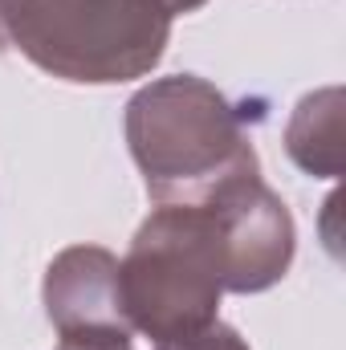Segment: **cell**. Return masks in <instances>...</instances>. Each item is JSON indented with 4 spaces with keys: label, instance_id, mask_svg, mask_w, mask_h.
<instances>
[{
    "label": "cell",
    "instance_id": "cell-7",
    "mask_svg": "<svg viewBox=\"0 0 346 350\" xmlns=\"http://www.w3.org/2000/svg\"><path fill=\"white\" fill-rule=\"evenodd\" d=\"M155 350H249V347H245V338H241L232 326L208 322V326H200V330H191V334L155 342Z\"/></svg>",
    "mask_w": 346,
    "mask_h": 350
},
{
    "label": "cell",
    "instance_id": "cell-3",
    "mask_svg": "<svg viewBox=\"0 0 346 350\" xmlns=\"http://www.w3.org/2000/svg\"><path fill=\"white\" fill-rule=\"evenodd\" d=\"M228 293V265L212 208L163 204L118 265V301L131 330L163 342L216 322Z\"/></svg>",
    "mask_w": 346,
    "mask_h": 350
},
{
    "label": "cell",
    "instance_id": "cell-4",
    "mask_svg": "<svg viewBox=\"0 0 346 350\" xmlns=\"http://www.w3.org/2000/svg\"><path fill=\"white\" fill-rule=\"evenodd\" d=\"M204 204L212 208L220 228L232 293H261L285 277L293 257V220L257 172L220 183L204 196Z\"/></svg>",
    "mask_w": 346,
    "mask_h": 350
},
{
    "label": "cell",
    "instance_id": "cell-1",
    "mask_svg": "<svg viewBox=\"0 0 346 350\" xmlns=\"http://www.w3.org/2000/svg\"><path fill=\"white\" fill-rule=\"evenodd\" d=\"M127 143L159 204H200L220 183L257 172L232 102L191 74L151 82L131 98Z\"/></svg>",
    "mask_w": 346,
    "mask_h": 350
},
{
    "label": "cell",
    "instance_id": "cell-8",
    "mask_svg": "<svg viewBox=\"0 0 346 350\" xmlns=\"http://www.w3.org/2000/svg\"><path fill=\"white\" fill-rule=\"evenodd\" d=\"M57 350H131L127 330H78V334H62Z\"/></svg>",
    "mask_w": 346,
    "mask_h": 350
},
{
    "label": "cell",
    "instance_id": "cell-2",
    "mask_svg": "<svg viewBox=\"0 0 346 350\" xmlns=\"http://www.w3.org/2000/svg\"><path fill=\"white\" fill-rule=\"evenodd\" d=\"M4 41L66 82H131L168 49L163 0H0Z\"/></svg>",
    "mask_w": 346,
    "mask_h": 350
},
{
    "label": "cell",
    "instance_id": "cell-6",
    "mask_svg": "<svg viewBox=\"0 0 346 350\" xmlns=\"http://www.w3.org/2000/svg\"><path fill=\"white\" fill-rule=\"evenodd\" d=\"M289 155L310 175L343 172V94L322 90L306 98L289 122Z\"/></svg>",
    "mask_w": 346,
    "mask_h": 350
},
{
    "label": "cell",
    "instance_id": "cell-9",
    "mask_svg": "<svg viewBox=\"0 0 346 350\" xmlns=\"http://www.w3.org/2000/svg\"><path fill=\"white\" fill-rule=\"evenodd\" d=\"M163 4H168L172 12H191V8H200L204 0H163Z\"/></svg>",
    "mask_w": 346,
    "mask_h": 350
},
{
    "label": "cell",
    "instance_id": "cell-5",
    "mask_svg": "<svg viewBox=\"0 0 346 350\" xmlns=\"http://www.w3.org/2000/svg\"><path fill=\"white\" fill-rule=\"evenodd\" d=\"M45 310L57 334L78 330H127L118 301V261L106 249L78 245L49 265L45 277Z\"/></svg>",
    "mask_w": 346,
    "mask_h": 350
},
{
    "label": "cell",
    "instance_id": "cell-10",
    "mask_svg": "<svg viewBox=\"0 0 346 350\" xmlns=\"http://www.w3.org/2000/svg\"><path fill=\"white\" fill-rule=\"evenodd\" d=\"M0 49H4V29H0Z\"/></svg>",
    "mask_w": 346,
    "mask_h": 350
}]
</instances>
